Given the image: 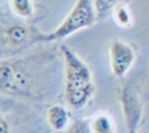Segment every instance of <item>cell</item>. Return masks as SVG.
Returning a JSON list of instances; mask_svg holds the SVG:
<instances>
[{"mask_svg": "<svg viewBox=\"0 0 149 133\" xmlns=\"http://www.w3.org/2000/svg\"><path fill=\"white\" fill-rule=\"evenodd\" d=\"M93 133H114V121L107 113H97L91 119Z\"/></svg>", "mask_w": 149, "mask_h": 133, "instance_id": "cell-7", "label": "cell"}, {"mask_svg": "<svg viewBox=\"0 0 149 133\" xmlns=\"http://www.w3.org/2000/svg\"><path fill=\"white\" fill-rule=\"evenodd\" d=\"M112 15L120 27H129L132 24V13L123 4L119 5Z\"/></svg>", "mask_w": 149, "mask_h": 133, "instance_id": "cell-10", "label": "cell"}, {"mask_svg": "<svg viewBox=\"0 0 149 133\" xmlns=\"http://www.w3.org/2000/svg\"><path fill=\"white\" fill-rule=\"evenodd\" d=\"M95 20L97 14L94 10L93 0H77L64 21L52 33L45 35V42L58 41L68 37L84 28L92 26Z\"/></svg>", "mask_w": 149, "mask_h": 133, "instance_id": "cell-4", "label": "cell"}, {"mask_svg": "<svg viewBox=\"0 0 149 133\" xmlns=\"http://www.w3.org/2000/svg\"><path fill=\"white\" fill-rule=\"evenodd\" d=\"M64 133H93L91 120H76L64 131Z\"/></svg>", "mask_w": 149, "mask_h": 133, "instance_id": "cell-11", "label": "cell"}, {"mask_svg": "<svg viewBox=\"0 0 149 133\" xmlns=\"http://www.w3.org/2000/svg\"><path fill=\"white\" fill-rule=\"evenodd\" d=\"M47 121L51 130L61 132L68 126L69 113L61 105H51L47 110Z\"/></svg>", "mask_w": 149, "mask_h": 133, "instance_id": "cell-6", "label": "cell"}, {"mask_svg": "<svg viewBox=\"0 0 149 133\" xmlns=\"http://www.w3.org/2000/svg\"><path fill=\"white\" fill-rule=\"evenodd\" d=\"M122 0H93L97 20H104L113 14L114 9L121 5Z\"/></svg>", "mask_w": 149, "mask_h": 133, "instance_id": "cell-9", "label": "cell"}, {"mask_svg": "<svg viewBox=\"0 0 149 133\" xmlns=\"http://www.w3.org/2000/svg\"><path fill=\"white\" fill-rule=\"evenodd\" d=\"M49 62L50 57L47 54L3 58L0 64L1 92L20 98L42 96L49 84Z\"/></svg>", "mask_w": 149, "mask_h": 133, "instance_id": "cell-1", "label": "cell"}, {"mask_svg": "<svg viewBox=\"0 0 149 133\" xmlns=\"http://www.w3.org/2000/svg\"><path fill=\"white\" fill-rule=\"evenodd\" d=\"M10 10L19 18L27 19L34 15V0H8Z\"/></svg>", "mask_w": 149, "mask_h": 133, "instance_id": "cell-8", "label": "cell"}, {"mask_svg": "<svg viewBox=\"0 0 149 133\" xmlns=\"http://www.w3.org/2000/svg\"><path fill=\"white\" fill-rule=\"evenodd\" d=\"M135 61V52L132 46L121 41L113 40L109 47V62L114 76L123 77Z\"/></svg>", "mask_w": 149, "mask_h": 133, "instance_id": "cell-5", "label": "cell"}, {"mask_svg": "<svg viewBox=\"0 0 149 133\" xmlns=\"http://www.w3.org/2000/svg\"><path fill=\"white\" fill-rule=\"evenodd\" d=\"M61 51L65 66V102L70 107L80 110L86 106L94 93L92 71L69 47L62 46Z\"/></svg>", "mask_w": 149, "mask_h": 133, "instance_id": "cell-2", "label": "cell"}, {"mask_svg": "<svg viewBox=\"0 0 149 133\" xmlns=\"http://www.w3.org/2000/svg\"><path fill=\"white\" fill-rule=\"evenodd\" d=\"M44 33L28 23L9 21L2 22L1 26V49L2 54H15L30 46L45 42Z\"/></svg>", "mask_w": 149, "mask_h": 133, "instance_id": "cell-3", "label": "cell"}]
</instances>
